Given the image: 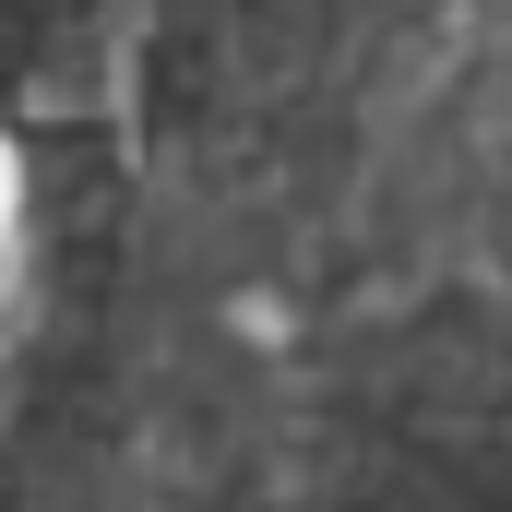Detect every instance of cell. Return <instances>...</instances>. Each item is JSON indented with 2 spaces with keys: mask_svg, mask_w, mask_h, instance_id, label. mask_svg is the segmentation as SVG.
<instances>
[{
  "mask_svg": "<svg viewBox=\"0 0 512 512\" xmlns=\"http://www.w3.org/2000/svg\"><path fill=\"white\" fill-rule=\"evenodd\" d=\"M0 512H512V0H0Z\"/></svg>",
  "mask_w": 512,
  "mask_h": 512,
  "instance_id": "obj_1",
  "label": "cell"
}]
</instances>
